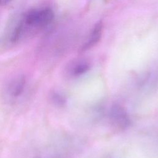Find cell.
Here are the masks:
<instances>
[{
  "mask_svg": "<svg viewBox=\"0 0 158 158\" xmlns=\"http://www.w3.org/2000/svg\"><path fill=\"white\" fill-rule=\"evenodd\" d=\"M54 18L49 7H38L22 14L11 30L9 40L13 44L30 39L47 28Z\"/></svg>",
  "mask_w": 158,
  "mask_h": 158,
  "instance_id": "6da1fadb",
  "label": "cell"
},
{
  "mask_svg": "<svg viewBox=\"0 0 158 158\" xmlns=\"http://www.w3.org/2000/svg\"><path fill=\"white\" fill-rule=\"evenodd\" d=\"M28 87V80L23 74L16 75L6 81L2 95L6 102L14 104L20 101L25 95Z\"/></svg>",
  "mask_w": 158,
  "mask_h": 158,
  "instance_id": "7a4b0ae2",
  "label": "cell"
},
{
  "mask_svg": "<svg viewBox=\"0 0 158 158\" xmlns=\"http://www.w3.org/2000/svg\"><path fill=\"white\" fill-rule=\"evenodd\" d=\"M111 121L115 126L123 129L127 127L130 123V120L126 110L120 106H112L110 112Z\"/></svg>",
  "mask_w": 158,
  "mask_h": 158,
  "instance_id": "3957f363",
  "label": "cell"
},
{
  "mask_svg": "<svg viewBox=\"0 0 158 158\" xmlns=\"http://www.w3.org/2000/svg\"><path fill=\"white\" fill-rule=\"evenodd\" d=\"M102 23L101 21L97 22L93 28L90 35L88 38V40L83 44L81 51H85L89 49L94 46L99 41L102 36Z\"/></svg>",
  "mask_w": 158,
  "mask_h": 158,
  "instance_id": "277c9868",
  "label": "cell"
},
{
  "mask_svg": "<svg viewBox=\"0 0 158 158\" xmlns=\"http://www.w3.org/2000/svg\"><path fill=\"white\" fill-rule=\"evenodd\" d=\"M90 69V65L86 61H80L72 64L69 68V73L73 77H78L88 72Z\"/></svg>",
  "mask_w": 158,
  "mask_h": 158,
  "instance_id": "5b68a950",
  "label": "cell"
},
{
  "mask_svg": "<svg viewBox=\"0 0 158 158\" xmlns=\"http://www.w3.org/2000/svg\"><path fill=\"white\" fill-rule=\"evenodd\" d=\"M49 101L55 106L61 107L65 105L67 99L65 96L60 91L53 90L49 93Z\"/></svg>",
  "mask_w": 158,
  "mask_h": 158,
  "instance_id": "8992f818",
  "label": "cell"
},
{
  "mask_svg": "<svg viewBox=\"0 0 158 158\" xmlns=\"http://www.w3.org/2000/svg\"><path fill=\"white\" fill-rule=\"evenodd\" d=\"M31 158H62V156L57 152L52 151L48 148H42L39 150Z\"/></svg>",
  "mask_w": 158,
  "mask_h": 158,
  "instance_id": "52a82bcc",
  "label": "cell"
},
{
  "mask_svg": "<svg viewBox=\"0 0 158 158\" xmlns=\"http://www.w3.org/2000/svg\"><path fill=\"white\" fill-rule=\"evenodd\" d=\"M12 0H0V6H3L8 4Z\"/></svg>",
  "mask_w": 158,
  "mask_h": 158,
  "instance_id": "ba28073f",
  "label": "cell"
}]
</instances>
